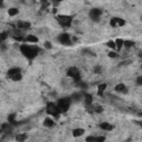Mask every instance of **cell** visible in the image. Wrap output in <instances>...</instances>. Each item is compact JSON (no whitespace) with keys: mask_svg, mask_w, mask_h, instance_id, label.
<instances>
[{"mask_svg":"<svg viewBox=\"0 0 142 142\" xmlns=\"http://www.w3.org/2000/svg\"><path fill=\"white\" fill-rule=\"evenodd\" d=\"M20 51L25 57H27L28 59L32 60V59L35 58L36 56L38 55V49L36 46H28V44H21L20 46Z\"/></svg>","mask_w":142,"mask_h":142,"instance_id":"obj_1","label":"cell"},{"mask_svg":"<svg viewBox=\"0 0 142 142\" xmlns=\"http://www.w3.org/2000/svg\"><path fill=\"white\" fill-rule=\"evenodd\" d=\"M70 103H71V99L70 98H62L60 99L57 103V109H58L59 113H64L69 110Z\"/></svg>","mask_w":142,"mask_h":142,"instance_id":"obj_2","label":"cell"},{"mask_svg":"<svg viewBox=\"0 0 142 142\" xmlns=\"http://www.w3.org/2000/svg\"><path fill=\"white\" fill-rule=\"evenodd\" d=\"M67 75L70 77V78L74 79L75 82H80L81 81V77H80V71L78 70V68L75 67H71L68 69L67 71Z\"/></svg>","mask_w":142,"mask_h":142,"instance_id":"obj_3","label":"cell"},{"mask_svg":"<svg viewBox=\"0 0 142 142\" xmlns=\"http://www.w3.org/2000/svg\"><path fill=\"white\" fill-rule=\"evenodd\" d=\"M57 20H58L60 26L67 28V27H70V25L72 22V17L66 16V15H61V16H58V17H57Z\"/></svg>","mask_w":142,"mask_h":142,"instance_id":"obj_4","label":"cell"},{"mask_svg":"<svg viewBox=\"0 0 142 142\" xmlns=\"http://www.w3.org/2000/svg\"><path fill=\"white\" fill-rule=\"evenodd\" d=\"M101 15H102V11H101V9H99V8H93V9H91L89 12L90 18H91L93 21H96V22H98V21L100 20Z\"/></svg>","mask_w":142,"mask_h":142,"instance_id":"obj_5","label":"cell"},{"mask_svg":"<svg viewBox=\"0 0 142 142\" xmlns=\"http://www.w3.org/2000/svg\"><path fill=\"white\" fill-rule=\"evenodd\" d=\"M58 40H59V42L62 43V44H69L70 43V40H71V37H70V35H68V33L63 32V33L59 35Z\"/></svg>","mask_w":142,"mask_h":142,"instance_id":"obj_6","label":"cell"},{"mask_svg":"<svg viewBox=\"0 0 142 142\" xmlns=\"http://www.w3.org/2000/svg\"><path fill=\"white\" fill-rule=\"evenodd\" d=\"M31 23L28 22V21H18L17 22V28H20V29H28L30 28Z\"/></svg>","mask_w":142,"mask_h":142,"instance_id":"obj_7","label":"cell"},{"mask_svg":"<svg viewBox=\"0 0 142 142\" xmlns=\"http://www.w3.org/2000/svg\"><path fill=\"white\" fill-rule=\"evenodd\" d=\"M114 90H116L117 92H122V93H127L128 90H127V87H125L124 83H119L117 84L116 88H114Z\"/></svg>","mask_w":142,"mask_h":142,"instance_id":"obj_8","label":"cell"},{"mask_svg":"<svg viewBox=\"0 0 142 142\" xmlns=\"http://www.w3.org/2000/svg\"><path fill=\"white\" fill-rule=\"evenodd\" d=\"M55 121H53L51 118H46V119L43 120V125L47 128H53L55 127Z\"/></svg>","mask_w":142,"mask_h":142,"instance_id":"obj_9","label":"cell"},{"mask_svg":"<svg viewBox=\"0 0 142 142\" xmlns=\"http://www.w3.org/2000/svg\"><path fill=\"white\" fill-rule=\"evenodd\" d=\"M83 133H84V130L82 129V128H77V129H74V130L72 131V136H74V138L83 136Z\"/></svg>","mask_w":142,"mask_h":142,"instance_id":"obj_10","label":"cell"},{"mask_svg":"<svg viewBox=\"0 0 142 142\" xmlns=\"http://www.w3.org/2000/svg\"><path fill=\"white\" fill-rule=\"evenodd\" d=\"M25 41H26V42H30V43H37L38 41H39V39L33 35H29L25 39Z\"/></svg>","mask_w":142,"mask_h":142,"instance_id":"obj_11","label":"cell"},{"mask_svg":"<svg viewBox=\"0 0 142 142\" xmlns=\"http://www.w3.org/2000/svg\"><path fill=\"white\" fill-rule=\"evenodd\" d=\"M100 128H101L102 130H105V131H111L113 129L112 124H110L109 122H102L101 124H100Z\"/></svg>","mask_w":142,"mask_h":142,"instance_id":"obj_12","label":"cell"},{"mask_svg":"<svg viewBox=\"0 0 142 142\" xmlns=\"http://www.w3.org/2000/svg\"><path fill=\"white\" fill-rule=\"evenodd\" d=\"M84 102H86V105H92V102H93V98L91 94H89V93H86L84 94Z\"/></svg>","mask_w":142,"mask_h":142,"instance_id":"obj_13","label":"cell"},{"mask_svg":"<svg viewBox=\"0 0 142 142\" xmlns=\"http://www.w3.org/2000/svg\"><path fill=\"white\" fill-rule=\"evenodd\" d=\"M20 71H21L20 68H11L8 71V75L12 77V75H16V74H20Z\"/></svg>","mask_w":142,"mask_h":142,"instance_id":"obj_14","label":"cell"},{"mask_svg":"<svg viewBox=\"0 0 142 142\" xmlns=\"http://www.w3.org/2000/svg\"><path fill=\"white\" fill-rule=\"evenodd\" d=\"M114 42H116V47H117V50H118V51H120V50L122 49V47L124 46V40H122V39H116V41H114Z\"/></svg>","mask_w":142,"mask_h":142,"instance_id":"obj_15","label":"cell"},{"mask_svg":"<svg viewBox=\"0 0 142 142\" xmlns=\"http://www.w3.org/2000/svg\"><path fill=\"white\" fill-rule=\"evenodd\" d=\"M107 89V83H101L98 86V96H103V91Z\"/></svg>","mask_w":142,"mask_h":142,"instance_id":"obj_16","label":"cell"},{"mask_svg":"<svg viewBox=\"0 0 142 142\" xmlns=\"http://www.w3.org/2000/svg\"><path fill=\"white\" fill-rule=\"evenodd\" d=\"M18 13H19V9L18 8H9L8 9V15L10 16V17H15Z\"/></svg>","mask_w":142,"mask_h":142,"instance_id":"obj_17","label":"cell"},{"mask_svg":"<svg viewBox=\"0 0 142 142\" xmlns=\"http://www.w3.org/2000/svg\"><path fill=\"white\" fill-rule=\"evenodd\" d=\"M27 139V134L26 133H19L16 136V140L17 142H25Z\"/></svg>","mask_w":142,"mask_h":142,"instance_id":"obj_18","label":"cell"},{"mask_svg":"<svg viewBox=\"0 0 142 142\" xmlns=\"http://www.w3.org/2000/svg\"><path fill=\"white\" fill-rule=\"evenodd\" d=\"M80 97H81V94H80V93H73L72 96H71V102L72 101H79V100H80Z\"/></svg>","mask_w":142,"mask_h":142,"instance_id":"obj_19","label":"cell"},{"mask_svg":"<svg viewBox=\"0 0 142 142\" xmlns=\"http://www.w3.org/2000/svg\"><path fill=\"white\" fill-rule=\"evenodd\" d=\"M107 47H109V48H111V49H113V50H116L117 49V47H116V42L114 41H112V40H109L107 42Z\"/></svg>","mask_w":142,"mask_h":142,"instance_id":"obj_20","label":"cell"},{"mask_svg":"<svg viewBox=\"0 0 142 142\" xmlns=\"http://www.w3.org/2000/svg\"><path fill=\"white\" fill-rule=\"evenodd\" d=\"M110 26L112 27V28H116V27H118V22H117V18H116V17L111 18V20H110Z\"/></svg>","mask_w":142,"mask_h":142,"instance_id":"obj_21","label":"cell"},{"mask_svg":"<svg viewBox=\"0 0 142 142\" xmlns=\"http://www.w3.org/2000/svg\"><path fill=\"white\" fill-rule=\"evenodd\" d=\"M116 18H117V22H118V27H122L125 25V20H123V19H121L119 17H116Z\"/></svg>","mask_w":142,"mask_h":142,"instance_id":"obj_22","label":"cell"},{"mask_svg":"<svg viewBox=\"0 0 142 142\" xmlns=\"http://www.w3.org/2000/svg\"><path fill=\"white\" fill-rule=\"evenodd\" d=\"M134 46V42L133 41H130V40H124V47L125 48H131V47Z\"/></svg>","mask_w":142,"mask_h":142,"instance_id":"obj_23","label":"cell"},{"mask_svg":"<svg viewBox=\"0 0 142 142\" xmlns=\"http://www.w3.org/2000/svg\"><path fill=\"white\" fill-rule=\"evenodd\" d=\"M108 57H109V58L114 59V58H118V57H119V55H118L116 51H110V52L108 53Z\"/></svg>","mask_w":142,"mask_h":142,"instance_id":"obj_24","label":"cell"},{"mask_svg":"<svg viewBox=\"0 0 142 142\" xmlns=\"http://www.w3.org/2000/svg\"><path fill=\"white\" fill-rule=\"evenodd\" d=\"M10 78H11V80H13V81H20L21 79H22V75L21 74H16V75L10 77Z\"/></svg>","mask_w":142,"mask_h":142,"instance_id":"obj_25","label":"cell"},{"mask_svg":"<svg viewBox=\"0 0 142 142\" xmlns=\"http://www.w3.org/2000/svg\"><path fill=\"white\" fill-rule=\"evenodd\" d=\"M93 111H94V112H98V113H101L102 111H103V109H102L101 105H96V107H93Z\"/></svg>","mask_w":142,"mask_h":142,"instance_id":"obj_26","label":"cell"},{"mask_svg":"<svg viewBox=\"0 0 142 142\" xmlns=\"http://www.w3.org/2000/svg\"><path fill=\"white\" fill-rule=\"evenodd\" d=\"M96 138H97V136H87V139H86V142H96Z\"/></svg>","mask_w":142,"mask_h":142,"instance_id":"obj_27","label":"cell"},{"mask_svg":"<svg viewBox=\"0 0 142 142\" xmlns=\"http://www.w3.org/2000/svg\"><path fill=\"white\" fill-rule=\"evenodd\" d=\"M101 67H100V66H96V67H94V69H93V72L94 73H99V74H100V73L102 72L101 71Z\"/></svg>","mask_w":142,"mask_h":142,"instance_id":"obj_28","label":"cell"},{"mask_svg":"<svg viewBox=\"0 0 142 142\" xmlns=\"http://www.w3.org/2000/svg\"><path fill=\"white\" fill-rule=\"evenodd\" d=\"M105 136H100L96 138V142H105Z\"/></svg>","mask_w":142,"mask_h":142,"instance_id":"obj_29","label":"cell"},{"mask_svg":"<svg viewBox=\"0 0 142 142\" xmlns=\"http://www.w3.org/2000/svg\"><path fill=\"white\" fill-rule=\"evenodd\" d=\"M7 37H8V33H7V32H1V38H0V39H1V41H5L7 39Z\"/></svg>","mask_w":142,"mask_h":142,"instance_id":"obj_30","label":"cell"},{"mask_svg":"<svg viewBox=\"0 0 142 142\" xmlns=\"http://www.w3.org/2000/svg\"><path fill=\"white\" fill-rule=\"evenodd\" d=\"M44 48L50 50V49H52V46H51V43H50L49 41H46V42H44Z\"/></svg>","mask_w":142,"mask_h":142,"instance_id":"obj_31","label":"cell"},{"mask_svg":"<svg viewBox=\"0 0 142 142\" xmlns=\"http://www.w3.org/2000/svg\"><path fill=\"white\" fill-rule=\"evenodd\" d=\"M78 86L80 88H82V89H86V88H87V83H84V82H78Z\"/></svg>","mask_w":142,"mask_h":142,"instance_id":"obj_32","label":"cell"},{"mask_svg":"<svg viewBox=\"0 0 142 142\" xmlns=\"http://www.w3.org/2000/svg\"><path fill=\"white\" fill-rule=\"evenodd\" d=\"M1 129H2L3 131L9 130V124H8V123H3V124L1 125Z\"/></svg>","mask_w":142,"mask_h":142,"instance_id":"obj_33","label":"cell"},{"mask_svg":"<svg viewBox=\"0 0 142 142\" xmlns=\"http://www.w3.org/2000/svg\"><path fill=\"white\" fill-rule=\"evenodd\" d=\"M13 38H15V40H17V41H25V39H23L21 36H13Z\"/></svg>","mask_w":142,"mask_h":142,"instance_id":"obj_34","label":"cell"},{"mask_svg":"<svg viewBox=\"0 0 142 142\" xmlns=\"http://www.w3.org/2000/svg\"><path fill=\"white\" fill-rule=\"evenodd\" d=\"M136 83L139 84V86H142V75H141V77H139L138 79H136Z\"/></svg>","mask_w":142,"mask_h":142,"instance_id":"obj_35","label":"cell"},{"mask_svg":"<svg viewBox=\"0 0 142 142\" xmlns=\"http://www.w3.org/2000/svg\"><path fill=\"white\" fill-rule=\"evenodd\" d=\"M139 124H140V127L142 128V121H141V122H139Z\"/></svg>","mask_w":142,"mask_h":142,"instance_id":"obj_36","label":"cell"},{"mask_svg":"<svg viewBox=\"0 0 142 142\" xmlns=\"http://www.w3.org/2000/svg\"><path fill=\"white\" fill-rule=\"evenodd\" d=\"M139 56H140V57H142V52H140V55H139Z\"/></svg>","mask_w":142,"mask_h":142,"instance_id":"obj_37","label":"cell"},{"mask_svg":"<svg viewBox=\"0 0 142 142\" xmlns=\"http://www.w3.org/2000/svg\"><path fill=\"white\" fill-rule=\"evenodd\" d=\"M141 68H142V66H141Z\"/></svg>","mask_w":142,"mask_h":142,"instance_id":"obj_38","label":"cell"},{"mask_svg":"<svg viewBox=\"0 0 142 142\" xmlns=\"http://www.w3.org/2000/svg\"><path fill=\"white\" fill-rule=\"evenodd\" d=\"M141 19H142V17H141Z\"/></svg>","mask_w":142,"mask_h":142,"instance_id":"obj_39","label":"cell"}]
</instances>
